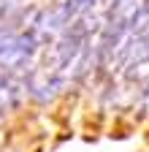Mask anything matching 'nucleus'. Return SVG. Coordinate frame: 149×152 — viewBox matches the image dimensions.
<instances>
[{
	"label": "nucleus",
	"instance_id": "nucleus-3",
	"mask_svg": "<svg viewBox=\"0 0 149 152\" xmlns=\"http://www.w3.org/2000/svg\"><path fill=\"white\" fill-rule=\"evenodd\" d=\"M141 0H108V16H130Z\"/></svg>",
	"mask_w": 149,
	"mask_h": 152
},
{
	"label": "nucleus",
	"instance_id": "nucleus-1",
	"mask_svg": "<svg viewBox=\"0 0 149 152\" xmlns=\"http://www.w3.org/2000/svg\"><path fill=\"white\" fill-rule=\"evenodd\" d=\"M38 35L35 33H3L0 35V71H16L30 63V57L38 49Z\"/></svg>",
	"mask_w": 149,
	"mask_h": 152
},
{
	"label": "nucleus",
	"instance_id": "nucleus-2",
	"mask_svg": "<svg viewBox=\"0 0 149 152\" xmlns=\"http://www.w3.org/2000/svg\"><path fill=\"white\" fill-rule=\"evenodd\" d=\"M100 3H103V0H63V8L68 14V22H76V19L92 14Z\"/></svg>",
	"mask_w": 149,
	"mask_h": 152
}]
</instances>
